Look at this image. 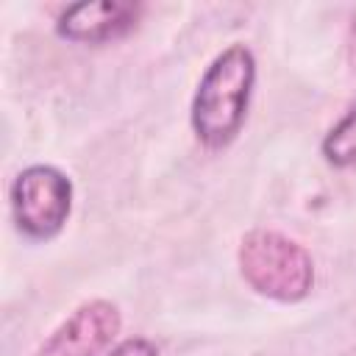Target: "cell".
I'll use <instances>...</instances> for the list:
<instances>
[{"mask_svg": "<svg viewBox=\"0 0 356 356\" xmlns=\"http://www.w3.org/2000/svg\"><path fill=\"white\" fill-rule=\"evenodd\" d=\"M239 273L259 295L278 303H298L314 286V261L292 236L253 228L239 242Z\"/></svg>", "mask_w": 356, "mask_h": 356, "instance_id": "cell-2", "label": "cell"}, {"mask_svg": "<svg viewBox=\"0 0 356 356\" xmlns=\"http://www.w3.org/2000/svg\"><path fill=\"white\" fill-rule=\"evenodd\" d=\"M323 156L334 167H356V108H350L323 139Z\"/></svg>", "mask_w": 356, "mask_h": 356, "instance_id": "cell-6", "label": "cell"}, {"mask_svg": "<svg viewBox=\"0 0 356 356\" xmlns=\"http://www.w3.org/2000/svg\"><path fill=\"white\" fill-rule=\"evenodd\" d=\"M106 356H159V348L147 337H128L117 342Z\"/></svg>", "mask_w": 356, "mask_h": 356, "instance_id": "cell-7", "label": "cell"}, {"mask_svg": "<svg viewBox=\"0 0 356 356\" xmlns=\"http://www.w3.org/2000/svg\"><path fill=\"white\" fill-rule=\"evenodd\" d=\"M14 225L36 242L53 239L72 211V181L50 164H31L11 181L8 189Z\"/></svg>", "mask_w": 356, "mask_h": 356, "instance_id": "cell-3", "label": "cell"}, {"mask_svg": "<svg viewBox=\"0 0 356 356\" xmlns=\"http://www.w3.org/2000/svg\"><path fill=\"white\" fill-rule=\"evenodd\" d=\"M142 17L139 3L122 0H83L61 11L56 33L75 44H108L136 28Z\"/></svg>", "mask_w": 356, "mask_h": 356, "instance_id": "cell-5", "label": "cell"}, {"mask_svg": "<svg viewBox=\"0 0 356 356\" xmlns=\"http://www.w3.org/2000/svg\"><path fill=\"white\" fill-rule=\"evenodd\" d=\"M122 317L117 303L95 298L81 303L53 334L33 350V356H97L120 334Z\"/></svg>", "mask_w": 356, "mask_h": 356, "instance_id": "cell-4", "label": "cell"}, {"mask_svg": "<svg viewBox=\"0 0 356 356\" xmlns=\"http://www.w3.org/2000/svg\"><path fill=\"white\" fill-rule=\"evenodd\" d=\"M253 86L256 58L250 47L236 42L214 56L197 81L189 108L192 131L203 147L222 150L239 136L248 120Z\"/></svg>", "mask_w": 356, "mask_h": 356, "instance_id": "cell-1", "label": "cell"}]
</instances>
